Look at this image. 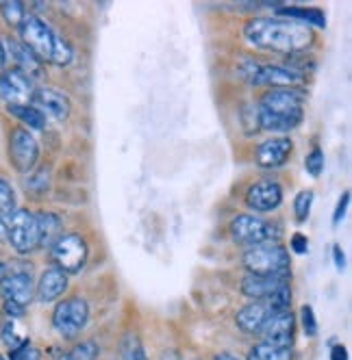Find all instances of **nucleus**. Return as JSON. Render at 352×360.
<instances>
[{"mask_svg":"<svg viewBox=\"0 0 352 360\" xmlns=\"http://www.w3.org/2000/svg\"><path fill=\"white\" fill-rule=\"evenodd\" d=\"M244 37L255 48L276 55H300L315 41L309 27L281 18H255L246 22Z\"/></svg>","mask_w":352,"mask_h":360,"instance_id":"nucleus-1","label":"nucleus"},{"mask_svg":"<svg viewBox=\"0 0 352 360\" xmlns=\"http://www.w3.org/2000/svg\"><path fill=\"white\" fill-rule=\"evenodd\" d=\"M7 111L22 124H27L31 131H44L46 128V115L33 105H9Z\"/></svg>","mask_w":352,"mask_h":360,"instance_id":"nucleus-23","label":"nucleus"},{"mask_svg":"<svg viewBox=\"0 0 352 360\" xmlns=\"http://www.w3.org/2000/svg\"><path fill=\"white\" fill-rule=\"evenodd\" d=\"M122 360H148L137 334L133 332H129L127 337L122 339Z\"/></svg>","mask_w":352,"mask_h":360,"instance_id":"nucleus-26","label":"nucleus"},{"mask_svg":"<svg viewBox=\"0 0 352 360\" xmlns=\"http://www.w3.org/2000/svg\"><path fill=\"white\" fill-rule=\"evenodd\" d=\"M294 152V143L289 137H272L265 139L257 146V163L265 169H274V167H281L289 161Z\"/></svg>","mask_w":352,"mask_h":360,"instance_id":"nucleus-16","label":"nucleus"},{"mask_svg":"<svg viewBox=\"0 0 352 360\" xmlns=\"http://www.w3.org/2000/svg\"><path fill=\"white\" fill-rule=\"evenodd\" d=\"M3 341L7 343V347L13 352V349H20L22 345H27L29 339L27 334H24V328L18 323V319H9L3 328Z\"/></svg>","mask_w":352,"mask_h":360,"instance_id":"nucleus-25","label":"nucleus"},{"mask_svg":"<svg viewBox=\"0 0 352 360\" xmlns=\"http://www.w3.org/2000/svg\"><path fill=\"white\" fill-rule=\"evenodd\" d=\"M65 291H68V276L57 267H50L42 274V278L37 282V289H35V295L39 302L48 304V302L59 300Z\"/></svg>","mask_w":352,"mask_h":360,"instance_id":"nucleus-20","label":"nucleus"},{"mask_svg":"<svg viewBox=\"0 0 352 360\" xmlns=\"http://www.w3.org/2000/svg\"><path fill=\"white\" fill-rule=\"evenodd\" d=\"M239 76L250 85L270 87V89H298L305 83V76L298 70L272 65V63H257V61H244L239 65Z\"/></svg>","mask_w":352,"mask_h":360,"instance_id":"nucleus-4","label":"nucleus"},{"mask_svg":"<svg viewBox=\"0 0 352 360\" xmlns=\"http://www.w3.org/2000/svg\"><path fill=\"white\" fill-rule=\"evenodd\" d=\"M333 261H335V267H337L339 271L346 267V256H344V252H341V248H339V245H335V248H333Z\"/></svg>","mask_w":352,"mask_h":360,"instance_id":"nucleus-38","label":"nucleus"},{"mask_svg":"<svg viewBox=\"0 0 352 360\" xmlns=\"http://www.w3.org/2000/svg\"><path fill=\"white\" fill-rule=\"evenodd\" d=\"M9 161L20 174H29L39 161V143L27 128H13L9 133Z\"/></svg>","mask_w":352,"mask_h":360,"instance_id":"nucleus-10","label":"nucleus"},{"mask_svg":"<svg viewBox=\"0 0 352 360\" xmlns=\"http://www.w3.org/2000/svg\"><path fill=\"white\" fill-rule=\"evenodd\" d=\"M283 202V187L272 178L257 180L255 185H250L246 193V204L257 213H272L281 207Z\"/></svg>","mask_w":352,"mask_h":360,"instance_id":"nucleus-11","label":"nucleus"},{"mask_svg":"<svg viewBox=\"0 0 352 360\" xmlns=\"http://www.w3.org/2000/svg\"><path fill=\"white\" fill-rule=\"evenodd\" d=\"M248 360H294V356H291V347H279L263 341L250 347Z\"/></svg>","mask_w":352,"mask_h":360,"instance_id":"nucleus-24","label":"nucleus"},{"mask_svg":"<svg viewBox=\"0 0 352 360\" xmlns=\"http://www.w3.org/2000/svg\"><path fill=\"white\" fill-rule=\"evenodd\" d=\"M305 169L309 172V176L313 178H320V174L324 172V152L320 148H313L307 159H305Z\"/></svg>","mask_w":352,"mask_h":360,"instance_id":"nucleus-31","label":"nucleus"},{"mask_svg":"<svg viewBox=\"0 0 352 360\" xmlns=\"http://www.w3.org/2000/svg\"><path fill=\"white\" fill-rule=\"evenodd\" d=\"M213 360H239V358H235L233 354H226V352H222V354H215V356H213Z\"/></svg>","mask_w":352,"mask_h":360,"instance_id":"nucleus-40","label":"nucleus"},{"mask_svg":"<svg viewBox=\"0 0 352 360\" xmlns=\"http://www.w3.org/2000/svg\"><path fill=\"white\" fill-rule=\"evenodd\" d=\"M87 243L81 235H61L53 248H50V256L57 269L68 274H79L87 263Z\"/></svg>","mask_w":352,"mask_h":360,"instance_id":"nucleus-8","label":"nucleus"},{"mask_svg":"<svg viewBox=\"0 0 352 360\" xmlns=\"http://www.w3.org/2000/svg\"><path fill=\"white\" fill-rule=\"evenodd\" d=\"M331 360H348V349H346V345H341V343L333 345V347H331Z\"/></svg>","mask_w":352,"mask_h":360,"instance_id":"nucleus-37","label":"nucleus"},{"mask_svg":"<svg viewBox=\"0 0 352 360\" xmlns=\"http://www.w3.org/2000/svg\"><path fill=\"white\" fill-rule=\"evenodd\" d=\"M98 356V347L87 341V343H81V345H74L68 354H61L57 360H96Z\"/></svg>","mask_w":352,"mask_h":360,"instance_id":"nucleus-28","label":"nucleus"},{"mask_svg":"<svg viewBox=\"0 0 352 360\" xmlns=\"http://www.w3.org/2000/svg\"><path fill=\"white\" fill-rule=\"evenodd\" d=\"M89 321V306L83 297H68L55 306L53 328L63 339H77Z\"/></svg>","mask_w":352,"mask_h":360,"instance_id":"nucleus-7","label":"nucleus"},{"mask_svg":"<svg viewBox=\"0 0 352 360\" xmlns=\"http://www.w3.org/2000/svg\"><path fill=\"white\" fill-rule=\"evenodd\" d=\"M15 211V193L5 178H0V215H11Z\"/></svg>","mask_w":352,"mask_h":360,"instance_id":"nucleus-30","label":"nucleus"},{"mask_svg":"<svg viewBox=\"0 0 352 360\" xmlns=\"http://www.w3.org/2000/svg\"><path fill=\"white\" fill-rule=\"evenodd\" d=\"M31 105L35 109H39L44 115H50L57 122H63L70 115V100H68V96L61 94L59 89H53V87H39V89H35L33 98H31Z\"/></svg>","mask_w":352,"mask_h":360,"instance_id":"nucleus-15","label":"nucleus"},{"mask_svg":"<svg viewBox=\"0 0 352 360\" xmlns=\"http://www.w3.org/2000/svg\"><path fill=\"white\" fill-rule=\"evenodd\" d=\"M11 360H42V356L33 345L27 343V345H22L20 349L11 352Z\"/></svg>","mask_w":352,"mask_h":360,"instance_id":"nucleus-33","label":"nucleus"},{"mask_svg":"<svg viewBox=\"0 0 352 360\" xmlns=\"http://www.w3.org/2000/svg\"><path fill=\"white\" fill-rule=\"evenodd\" d=\"M294 330H296V319L291 311H276L263 330L259 332L265 343L279 345V347H291L294 343Z\"/></svg>","mask_w":352,"mask_h":360,"instance_id":"nucleus-14","label":"nucleus"},{"mask_svg":"<svg viewBox=\"0 0 352 360\" xmlns=\"http://www.w3.org/2000/svg\"><path fill=\"white\" fill-rule=\"evenodd\" d=\"M5 274H7V267H5V263H0V280L5 278Z\"/></svg>","mask_w":352,"mask_h":360,"instance_id":"nucleus-42","label":"nucleus"},{"mask_svg":"<svg viewBox=\"0 0 352 360\" xmlns=\"http://www.w3.org/2000/svg\"><path fill=\"white\" fill-rule=\"evenodd\" d=\"M305 94L300 89H268L257 105L259 128L272 133H289L303 124Z\"/></svg>","mask_w":352,"mask_h":360,"instance_id":"nucleus-2","label":"nucleus"},{"mask_svg":"<svg viewBox=\"0 0 352 360\" xmlns=\"http://www.w3.org/2000/svg\"><path fill=\"white\" fill-rule=\"evenodd\" d=\"M5 63H7V53H5V46H3V41H0V72H3Z\"/></svg>","mask_w":352,"mask_h":360,"instance_id":"nucleus-39","label":"nucleus"},{"mask_svg":"<svg viewBox=\"0 0 352 360\" xmlns=\"http://www.w3.org/2000/svg\"><path fill=\"white\" fill-rule=\"evenodd\" d=\"M231 237L237 245H259V243H279L281 228L276 224L263 221L255 215H237L231 226Z\"/></svg>","mask_w":352,"mask_h":360,"instance_id":"nucleus-6","label":"nucleus"},{"mask_svg":"<svg viewBox=\"0 0 352 360\" xmlns=\"http://www.w3.org/2000/svg\"><path fill=\"white\" fill-rule=\"evenodd\" d=\"M3 46H5L7 59L11 57V61L15 63V70H20L22 74H27L31 81L39 79L42 70H44V63L31 53L27 46H24L20 39H5Z\"/></svg>","mask_w":352,"mask_h":360,"instance_id":"nucleus-18","label":"nucleus"},{"mask_svg":"<svg viewBox=\"0 0 352 360\" xmlns=\"http://www.w3.org/2000/svg\"><path fill=\"white\" fill-rule=\"evenodd\" d=\"M276 311H274V308L268 302H253V304L244 306L241 311H237L235 323L246 334H259L263 330V326L268 323V319Z\"/></svg>","mask_w":352,"mask_h":360,"instance_id":"nucleus-19","label":"nucleus"},{"mask_svg":"<svg viewBox=\"0 0 352 360\" xmlns=\"http://www.w3.org/2000/svg\"><path fill=\"white\" fill-rule=\"evenodd\" d=\"M279 15L283 18H289L298 24H305V27H309V24H313V27H320L324 29L326 27V18L320 9H309V7H281L279 9Z\"/></svg>","mask_w":352,"mask_h":360,"instance_id":"nucleus-22","label":"nucleus"},{"mask_svg":"<svg viewBox=\"0 0 352 360\" xmlns=\"http://www.w3.org/2000/svg\"><path fill=\"white\" fill-rule=\"evenodd\" d=\"M33 91H35L33 81L20 70L11 68L0 74V98L7 105H31Z\"/></svg>","mask_w":352,"mask_h":360,"instance_id":"nucleus-12","label":"nucleus"},{"mask_svg":"<svg viewBox=\"0 0 352 360\" xmlns=\"http://www.w3.org/2000/svg\"><path fill=\"white\" fill-rule=\"evenodd\" d=\"M300 319H303V330H305L307 337H315L318 334V319H315V313L309 304H305L303 308H300Z\"/></svg>","mask_w":352,"mask_h":360,"instance_id":"nucleus-32","label":"nucleus"},{"mask_svg":"<svg viewBox=\"0 0 352 360\" xmlns=\"http://www.w3.org/2000/svg\"><path fill=\"white\" fill-rule=\"evenodd\" d=\"M18 31H20V41L27 46L42 63L63 68L72 61L74 57L72 46L42 18L24 15Z\"/></svg>","mask_w":352,"mask_h":360,"instance_id":"nucleus-3","label":"nucleus"},{"mask_svg":"<svg viewBox=\"0 0 352 360\" xmlns=\"http://www.w3.org/2000/svg\"><path fill=\"white\" fill-rule=\"evenodd\" d=\"M289 252L279 243H259L244 252V267L255 276L289 274Z\"/></svg>","mask_w":352,"mask_h":360,"instance_id":"nucleus-5","label":"nucleus"},{"mask_svg":"<svg viewBox=\"0 0 352 360\" xmlns=\"http://www.w3.org/2000/svg\"><path fill=\"white\" fill-rule=\"evenodd\" d=\"M3 237H7V226H5L3 219H0V239H3Z\"/></svg>","mask_w":352,"mask_h":360,"instance_id":"nucleus-41","label":"nucleus"},{"mask_svg":"<svg viewBox=\"0 0 352 360\" xmlns=\"http://www.w3.org/2000/svg\"><path fill=\"white\" fill-rule=\"evenodd\" d=\"M5 313L9 319H22L24 317V306L11 300H5Z\"/></svg>","mask_w":352,"mask_h":360,"instance_id":"nucleus-36","label":"nucleus"},{"mask_svg":"<svg viewBox=\"0 0 352 360\" xmlns=\"http://www.w3.org/2000/svg\"><path fill=\"white\" fill-rule=\"evenodd\" d=\"M37 221V235H39V248H53V243L61 237V219L59 215L42 211L35 213Z\"/></svg>","mask_w":352,"mask_h":360,"instance_id":"nucleus-21","label":"nucleus"},{"mask_svg":"<svg viewBox=\"0 0 352 360\" xmlns=\"http://www.w3.org/2000/svg\"><path fill=\"white\" fill-rule=\"evenodd\" d=\"M0 289H3L7 300L27 306L33 300V278H31V271H22V269L7 271L5 278L0 280Z\"/></svg>","mask_w":352,"mask_h":360,"instance_id":"nucleus-17","label":"nucleus"},{"mask_svg":"<svg viewBox=\"0 0 352 360\" xmlns=\"http://www.w3.org/2000/svg\"><path fill=\"white\" fill-rule=\"evenodd\" d=\"M289 245H291V250H294L296 254H307V252H309V239H307L303 233H296V235H291V241H289Z\"/></svg>","mask_w":352,"mask_h":360,"instance_id":"nucleus-35","label":"nucleus"},{"mask_svg":"<svg viewBox=\"0 0 352 360\" xmlns=\"http://www.w3.org/2000/svg\"><path fill=\"white\" fill-rule=\"evenodd\" d=\"M311 204H313V191L307 189V191H300L294 200V217L298 224L307 221L309 213H311Z\"/></svg>","mask_w":352,"mask_h":360,"instance_id":"nucleus-27","label":"nucleus"},{"mask_svg":"<svg viewBox=\"0 0 352 360\" xmlns=\"http://www.w3.org/2000/svg\"><path fill=\"white\" fill-rule=\"evenodd\" d=\"M7 226V239L11 248L20 254H31L39 248V235H37V221L35 213L18 209L9 215Z\"/></svg>","mask_w":352,"mask_h":360,"instance_id":"nucleus-9","label":"nucleus"},{"mask_svg":"<svg viewBox=\"0 0 352 360\" xmlns=\"http://www.w3.org/2000/svg\"><path fill=\"white\" fill-rule=\"evenodd\" d=\"M0 360H5V358H3V356H0Z\"/></svg>","mask_w":352,"mask_h":360,"instance_id":"nucleus-43","label":"nucleus"},{"mask_svg":"<svg viewBox=\"0 0 352 360\" xmlns=\"http://www.w3.org/2000/svg\"><path fill=\"white\" fill-rule=\"evenodd\" d=\"M348 207H350V191H344L341 198H339V202H337V209H335V213H333V224H335V226L341 224V219L346 217Z\"/></svg>","mask_w":352,"mask_h":360,"instance_id":"nucleus-34","label":"nucleus"},{"mask_svg":"<svg viewBox=\"0 0 352 360\" xmlns=\"http://www.w3.org/2000/svg\"><path fill=\"white\" fill-rule=\"evenodd\" d=\"M0 13H3L5 22L11 24V27H20L22 20H24V5L18 3V0H9V3H3L0 5Z\"/></svg>","mask_w":352,"mask_h":360,"instance_id":"nucleus-29","label":"nucleus"},{"mask_svg":"<svg viewBox=\"0 0 352 360\" xmlns=\"http://www.w3.org/2000/svg\"><path fill=\"white\" fill-rule=\"evenodd\" d=\"M283 287H289V274L283 276H255L246 274L241 280V293L255 302H265L270 295L281 291Z\"/></svg>","mask_w":352,"mask_h":360,"instance_id":"nucleus-13","label":"nucleus"}]
</instances>
